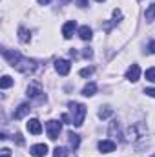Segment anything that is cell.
Masks as SVG:
<instances>
[{
  "instance_id": "obj_1",
  "label": "cell",
  "mask_w": 155,
  "mask_h": 157,
  "mask_svg": "<svg viewBox=\"0 0 155 157\" xmlns=\"http://www.w3.org/2000/svg\"><path fill=\"white\" fill-rule=\"evenodd\" d=\"M2 55H4V59L17 70V71H20V73H24V75H29V73H33L35 71V68H37V64L33 62V60H29V59H24L20 53H17V51H11V49H2Z\"/></svg>"
},
{
  "instance_id": "obj_2",
  "label": "cell",
  "mask_w": 155,
  "mask_h": 157,
  "mask_svg": "<svg viewBox=\"0 0 155 157\" xmlns=\"http://www.w3.org/2000/svg\"><path fill=\"white\" fill-rule=\"evenodd\" d=\"M70 112H71V122L75 126H82L86 117V106L80 102H70Z\"/></svg>"
},
{
  "instance_id": "obj_3",
  "label": "cell",
  "mask_w": 155,
  "mask_h": 157,
  "mask_svg": "<svg viewBox=\"0 0 155 157\" xmlns=\"http://www.w3.org/2000/svg\"><path fill=\"white\" fill-rule=\"evenodd\" d=\"M46 130H47V137H49L51 141H55V139L60 135L62 122H59V121H47V124H46Z\"/></svg>"
},
{
  "instance_id": "obj_4",
  "label": "cell",
  "mask_w": 155,
  "mask_h": 157,
  "mask_svg": "<svg viewBox=\"0 0 155 157\" xmlns=\"http://www.w3.org/2000/svg\"><path fill=\"white\" fill-rule=\"evenodd\" d=\"M28 97H29V99H35V101H39V102L46 101L44 91L40 90V86H37V84H33V86H29V88H28Z\"/></svg>"
},
{
  "instance_id": "obj_5",
  "label": "cell",
  "mask_w": 155,
  "mask_h": 157,
  "mask_svg": "<svg viewBox=\"0 0 155 157\" xmlns=\"http://www.w3.org/2000/svg\"><path fill=\"white\" fill-rule=\"evenodd\" d=\"M55 70H57L59 75H68L70 70H71V64H70V60H66V59H59V60L55 62Z\"/></svg>"
},
{
  "instance_id": "obj_6",
  "label": "cell",
  "mask_w": 155,
  "mask_h": 157,
  "mask_svg": "<svg viewBox=\"0 0 155 157\" xmlns=\"http://www.w3.org/2000/svg\"><path fill=\"white\" fill-rule=\"evenodd\" d=\"M141 77V68L137 66V64H131L130 68H128V71H126V78L130 80V82H137Z\"/></svg>"
},
{
  "instance_id": "obj_7",
  "label": "cell",
  "mask_w": 155,
  "mask_h": 157,
  "mask_svg": "<svg viewBox=\"0 0 155 157\" xmlns=\"http://www.w3.org/2000/svg\"><path fill=\"white\" fill-rule=\"evenodd\" d=\"M75 29H77V22H75V20H68V22L64 24V28H62L64 39H71L73 33H75Z\"/></svg>"
},
{
  "instance_id": "obj_8",
  "label": "cell",
  "mask_w": 155,
  "mask_h": 157,
  "mask_svg": "<svg viewBox=\"0 0 155 157\" xmlns=\"http://www.w3.org/2000/svg\"><path fill=\"white\" fill-rule=\"evenodd\" d=\"M28 130H29L33 135H39L40 132H42V124H40L39 119H29V121H28Z\"/></svg>"
},
{
  "instance_id": "obj_9",
  "label": "cell",
  "mask_w": 155,
  "mask_h": 157,
  "mask_svg": "<svg viewBox=\"0 0 155 157\" xmlns=\"http://www.w3.org/2000/svg\"><path fill=\"white\" fill-rule=\"evenodd\" d=\"M47 154V146L42 143V144H33L31 146V155L33 157H44Z\"/></svg>"
},
{
  "instance_id": "obj_10",
  "label": "cell",
  "mask_w": 155,
  "mask_h": 157,
  "mask_svg": "<svg viewBox=\"0 0 155 157\" xmlns=\"http://www.w3.org/2000/svg\"><path fill=\"white\" fill-rule=\"evenodd\" d=\"M99 150H100L102 154H112V152L115 150V143H113V141H100V143H99Z\"/></svg>"
},
{
  "instance_id": "obj_11",
  "label": "cell",
  "mask_w": 155,
  "mask_h": 157,
  "mask_svg": "<svg viewBox=\"0 0 155 157\" xmlns=\"http://www.w3.org/2000/svg\"><path fill=\"white\" fill-rule=\"evenodd\" d=\"M29 110H31V106H29L28 102H24V104H20V106H18V110L13 113V117L18 121V119H22L24 115H28V113H29Z\"/></svg>"
},
{
  "instance_id": "obj_12",
  "label": "cell",
  "mask_w": 155,
  "mask_h": 157,
  "mask_svg": "<svg viewBox=\"0 0 155 157\" xmlns=\"http://www.w3.org/2000/svg\"><path fill=\"white\" fill-rule=\"evenodd\" d=\"M95 93H97V84L95 82H89V84H86L82 88V95L84 97H93Z\"/></svg>"
},
{
  "instance_id": "obj_13",
  "label": "cell",
  "mask_w": 155,
  "mask_h": 157,
  "mask_svg": "<svg viewBox=\"0 0 155 157\" xmlns=\"http://www.w3.org/2000/svg\"><path fill=\"white\" fill-rule=\"evenodd\" d=\"M78 37H80L82 40H91V39H93V31H91V28L82 26V28L78 29Z\"/></svg>"
},
{
  "instance_id": "obj_14",
  "label": "cell",
  "mask_w": 155,
  "mask_h": 157,
  "mask_svg": "<svg viewBox=\"0 0 155 157\" xmlns=\"http://www.w3.org/2000/svg\"><path fill=\"white\" fill-rule=\"evenodd\" d=\"M68 141H70V146H71L73 150H77L78 144H80V137H78L77 133H73V132L68 133Z\"/></svg>"
},
{
  "instance_id": "obj_15",
  "label": "cell",
  "mask_w": 155,
  "mask_h": 157,
  "mask_svg": "<svg viewBox=\"0 0 155 157\" xmlns=\"http://www.w3.org/2000/svg\"><path fill=\"white\" fill-rule=\"evenodd\" d=\"M144 18H146V22H153L155 20V2L152 6H148V9L144 13Z\"/></svg>"
},
{
  "instance_id": "obj_16",
  "label": "cell",
  "mask_w": 155,
  "mask_h": 157,
  "mask_svg": "<svg viewBox=\"0 0 155 157\" xmlns=\"http://www.w3.org/2000/svg\"><path fill=\"white\" fill-rule=\"evenodd\" d=\"M18 39H20V42H29V39H31V35H29V31L26 29V28H18Z\"/></svg>"
},
{
  "instance_id": "obj_17",
  "label": "cell",
  "mask_w": 155,
  "mask_h": 157,
  "mask_svg": "<svg viewBox=\"0 0 155 157\" xmlns=\"http://www.w3.org/2000/svg\"><path fill=\"white\" fill-rule=\"evenodd\" d=\"M112 113H113V110H112V108H108V106H104V108H100V110H99V117H100V119H108Z\"/></svg>"
},
{
  "instance_id": "obj_18",
  "label": "cell",
  "mask_w": 155,
  "mask_h": 157,
  "mask_svg": "<svg viewBox=\"0 0 155 157\" xmlns=\"http://www.w3.org/2000/svg\"><path fill=\"white\" fill-rule=\"evenodd\" d=\"M9 86H13V78L7 77V75H4L2 80H0V88H2V90H6V88H9Z\"/></svg>"
},
{
  "instance_id": "obj_19",
  "label": "cell",
  "mask_w": 155,
  "mask_h": 157,
  "mask_svg": "<svg viewBox=\"0 0 155 157\" xmlns=\"http://www.w3.org/2000/svg\"><path fill=\"white\" fill-rule=\"evenodd\" d=\"M53 155L55 157H68V150L62 148V146H57V148L53 150Z\"/></svg>"
},
{
  "instance_id": "obj_20",
  "label": "cell",
  "mask_w": 155,
  "mask_h": 157,
  "mask_svg": "<svg viewBox=\"0 0 155 157\" xmlns=\"http://www.w3.org/2000/svg\"><path fill=\"white\" fill-rule=\"evenodd\" d=\"M91 73H93V68H82V70L78 71V75H80V77H89Z\"/></svg>"
},
{
  "instance_id": "obj_21",
  "label": "cell",
  "mask_w": 155,
  "mask_h": 157,
  "mask_svg": "<svg viewBox=\"0 0 155 157\" xmlns=\"http://www.w3.org/2000/svg\"><path fill=\"white\" fill-rule=\"evenodd\" d=\"M146 80L155 82V68H152V70H148V71H146Z\"/></svg>"
},
{
  "instance_id": "obj_22",
  "label": "cell",
  "mask_w": 155,
  "mask_h": 157,
  "mask_svg": "<svg viewBox=\"0 0 155 157\" xmlns=\"http://www.w3.org/2000/svg\"><path fill=\"white\" fill-rule=\"evenodd\" d=\"M82 55H84V57H86V59H91V57H93V51H91V49H89V48H86V49H84V51H82Z\"/></svg>"
},
{
  "instance_id": "obj_23",
  "label": "cell",
  "mask_w": 155,
  "mask_h": 157,
  "mask_svg": "<svg viewBox=\"0 0 155 157\" xmlns=\"http://www.w3.org/2000/svg\"><path fill=\"white\" fill-rule=\"evenodd\" d=\"M144 93H146L148 97H155V88H146V90H144Z\"/></svg>"
},
{
  "instance_id": "obj_24",
  "label": "cell",
  "mask_w": 155,
  "mask_h": 157,
  "mask_svg": "<svg viewBox=\"0 0 155 157\" xmlns=\"http://www.w3.org/2000/svg\"><path fill=\"white\" fill-rule=\"evenodd\" d=\"M0 157H11V150H9V148H4V150H2V155Z\"/></svg>"
},
{
  "instance_id": "obj_25",
  "label": "cell",
  "mask_w": 155,
  "mask_h": 157,
  "mask_svg": "<svg viewBox=\"0 0 155 157\" xmlns=\"http://www.w3.org/2000/svg\"><path fill=\"white\" fill-rule=\"evenodd\" d=\"M75 2H77L78 7H86L88 6V0H75Z\"/></svg>"
},
{
  "instance_id": "obj_26",
  "label": "cell",
  "mask_w": 155,
  "mask_h": 157,
  "mask_svg": "<svg viewBox=\"0 0 155 157\" xmlns=\"http://www.w3.org/2000/svg\"><path fill=\"white\" fill-rule=\"evenodd\" d=\"M15 139H17V143H18V144H24V139H22V135H20V133H17V135H15Z\"/></svg>"
},
{
  "instance_id": "obj_27",
  "label": "cell",
  "mask_w": 155,
  "mask_h": 157,
  "mask_svg": "<svg viewBox=\"0 0 155 157\" xmlns=\"http://www.w3.org/2000/svg\"><path fill=\"white\" fill-rule=\"evenodd\" d=\"M148 49H150V53H155V40H152V42H150Z\"/></svg>"
},
{
  "instance_id": "obj_28",
  "label": "cell",
  "mask_w": 155,
  "mask_h": 157,
  "mask_svg": "<svg viewBox=\"0 0 155 157\" xmlns=\"http://www.w3.org/2000/svg\"><path fill=\"white\" fill-rule=\"evenodd\" d=\"M37 2H39L40 6H47V4H49L51 0H37Z\"/></svg>"
},
{
  "instance_id": "obj_29",
  "label": "cell",
  "mask_w": 155,
  "mask_h": 157,
  "mask_svg": "<svg viewBox=\"0 0 155 157\" xmlns=\"http://www.w3.org/2000/svg\"><path fill=\"white\" fill-rule=\"evenodd\" d=\"M97 2H104V0H97Z\"/></svg>"
}]
</instances>
